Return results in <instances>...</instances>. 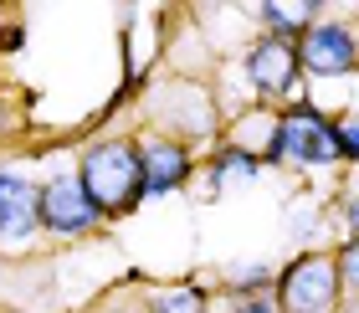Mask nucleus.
<instances>
[{"label": "nucleus", "instance_id": "obj_9", "mask_svg": "<svg viewBox=\"0 0 359 313\" xmlns=\"http://www.w3.org/2000/svg\"><path fill=\"white\" fill-rule=\"evenodd\" d=\"M313 15H318V6L313 0H272V6H262V26H267V36H303L308 26H313Z\"/></svg>", "mask_w": 359, "mask_h": 313}, {"label": "nucleus", "instance_id": "obj_7", "mask_svg": "<svg viewBox=\"0 0 359 313\" xmlns=\"http://www.w3.org/2000/svg\"><path fill=\"white\" fill-rule=\"evenodd\" d=\"M41 226V190L26 175H0V237L26 241Z\"/></svg>", "mask_w": 359, "mask_h": 313}, {"label": "nucleus", "instance_id": "obj_4", "mask_svg": "<svg viewBox=\"0 0 359 313\" xmlns=\"http://www.w3.org/2000/svg\"><path fill=\"white\" fill-rule=\"evenodd\" d=\"M41 221L52 226V232H62V237H77V232H93V226L103 221V211L93 206L83 175L67 170V175H57V180L41 185Z\"/></svg>", "mask_w": 359, "mask_h": 313}, {"label": "nucleus", "instance_id": "obj_8", "mask_svg": "<svg viewBox=\"0 0 359 313\" xmlns=\"http://www.w3.org/2000/svg\"><path fill=\"white\" fill-rule=\"evenodd\" d=\"M185 175H190L185 144H170V139L144 144V195H170L175 185H185Z\"/></svg>", "mask_w": 359, "mask_h": 313}, {"label": "nucleus", "instance_id": "obj_13", "mask_svg": "<svg viewBox=\"0 0 359 313\" xmlns=\"http://www.w3.org/2000/svg\"><path fill=\"white\" fill-rule=\"evenodd\" d=\"M339 277H344V288L359 298V237L344 246V252H339Z\"/></svg>", "mask_w": 359, "mask_h": 313}, {"label": "nucleus", "instance_id": "obj_6", "mask_svg": "<svg viewBox=\"0 0 359 313\" xmlns=\"http://www.w3.org/2000/svg\"><path fill=\"white\" fill-rule=\"evenodd\" d=\"M298 41H287V36H262L247 52V77H252V88L262 93V98H277V93H292V82H298Z\"/></svg>", "mask_w": 359, "mask_h": 313}, {"label": "nucleus", "instance_id": "obj_3", "mask_svg": "<svg viewBox=\"0 0 359 313\" xmlns=\"http://www.w3.org/2000/svg\"><path fill=\"white\" fill-rule=\"evenodd\" d=\"M339 288H344V277H339V257L329 252H303L292 257V267L283 272V283H277V293H283V313H329Z\"/></svg>", "mask_w": 359, "mask_h": 313}, {"label": "nucleus", "instance_id": "obj_12", "mask_svg": "<svg viewBox=\"0 0 359 313\" xmlns=\"http://www.w3.org/2000/svg\"><path fill=\"white\" fill-rule=\"evenodd\" d=\"M226 313H283V303L267 298V293H241V298H231Z\"/></svg>", "mask_w": 359, "mask_h": 313}, {"label": "nucleus", "instance_id": "obj_1", "mask_svg": "<svg viewBox=\"0 0 359 313\" xmlns=\"http://www.w3.org/2000/svg\"><path fill=\"white\" fill-rule=\"evenodd\" d=\"M77 175H83L93 206L103 211V216H123L144 195V149H134L128 139L93 144L83 154V164H77Z\"/></svg>", "mask_w": 359, "mask_h": 313}, {"label": "nucleus", "instance_id": "obj_15", "mask_svg": "<svg viewBox=\"0 0 359 313\" xmlns=\"http://www.w3.org/2000/svg\"><path fill=\"white\" fill-rule=\"evenodd\" d=\"M349 226H354V237H359V195L349 201Z\"/></svg>", "mask_w": 359, "mask_h": 313}, {"label": "nucleus", "instance_id": "obj_10", "mask_svg": "<svg viewBox=\"0 0 359 313\" xmlns=\"http://www.w3.org/2000/svg\"><path fill=\"white\" fill-rule=\"evenodd\" d=\"M149 308L154 313H205V298L195 288H159V293H149Z\"/></svg>", "mask_w": 359, "mask_h": 313}, {"label": "nucleus", "instance_id": "obj_16", "mask_svg": "<svg viewBox=\"0 0 359 313\" xmlns=\"http://www.w3.org/2000/svg\"><path fill=\"white\" fill-rule=\"evenodd\" d=\"M344 313H359V298H354V303H349V308H344Z\"/></svg>", "mask_w": 359, "mask_h": 313}, {"label": "nucleus", "instance_id": "obj_5", "mask_svg": "<svg viewBox=\"0 0 359 313\" xmlns=\"http://www.w3.org/2000/svg\"><path fill=\"white\" fill-rule=\"evenodd\" d=\"M298 62H303L308 72H318V77L349 72L354 62H359V41H354V31L339 26V21H313L298 36Z\"/></svg>", "mask_w": 359, "mask_h": 313}, {"label": "nucleus", "instance_id": "obj_14", "mask_svg": "<svg viewBox=\"0 0 359 313\" xmlns=\"http://www.w3.org/2000/svg\"><path fill=\"white\" fill-rule=\"evenodd\" d=\"M339 149H344L349 159H359V119H344V124H339Z\"/></svg>", "mask_w": 359, "mask_h": 313}, {"label": "nucleus", "instance_id": "obj_2", "mask_svg": "<svg viewBox=\"0 0 359 313\" xmlns=\"http://www.w3.org/2000/svg\"><path fill=\"white\" fill-rule=\"evenodd\" d=\"M272 159H292V164H334V159H344V149H339V128L323 119V113L313 108H292L287 119H277L272 124Z\"/></svg>", "mask_w": 359, "mask_h": 313}, {"label": "nucleus", "instance_id": "obj_11", "mask_svg": "<svg viewBox=\"0 0 359 313\" xmlns=\"http://www.w3.org/2000/svg\"><path fill=\"white\" fill-rule=\"evenodd\" d=\"M216 170H221V175H236V180H252V175H257V154H247V149H226Z\"/></svg>", "mask_w": 359, "mask_h": 313}]
</instances>
